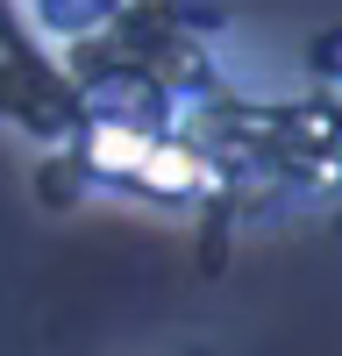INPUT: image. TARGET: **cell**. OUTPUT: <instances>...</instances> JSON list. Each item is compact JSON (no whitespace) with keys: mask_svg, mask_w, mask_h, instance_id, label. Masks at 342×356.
<instances>
[{"mask_svg":"<svg viewBox=\"0 0 342 356\" xmlns=\"http://www.w3.org/2000/svg\"><path fill=\"white\" fill-rule=\"evenodd\" d=\"M114 8H122V0H28V15H36L50 36H93Z\"/></svg>","mask_w":342,"mask_h":356,"instance_id":"obj_1","label":"cell"}]
</instances>
